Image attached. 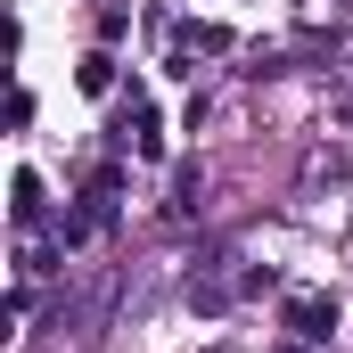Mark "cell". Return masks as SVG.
Masks as SVG:
<instances>
[{"label": "cell", "mask_w": 353, "mask_h": 353, "mask_svg": "<svg viewBox=\"0 0 353 353\" xmlns=\"http://www.w3.org/2000/svg\"><path fill=\"white\" fill-rule=\"evenodd\" d=\"M33 214H41V181L17 173V222H33Z\"/></svg>", "instance_id": "cell-2"}, {"label": "cell", "mask_w": 353, "mask_h": 353, "mask_svg": "<svg viewBox=\"0 0 353 353\" xmlns=\"http://www.w3.org/2000/svg\"><path fill=\"white\" fill-rule=\"evenodd\" d=\"M288 329H296V337H329V329H337V296H296V304H288Z\"/></svg>", "instance_id": "cell-1"}]
</instances>
